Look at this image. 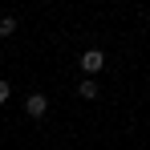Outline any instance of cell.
<instances>
[{
	"label": "cell",
	"instance_id": "3",
	"mask_svg": "<svg viewBox=\"0 0 150 150\" xmlns=\"http://www.w3.org/2000/svg\"><path fill=\"white\" fill-rule=\"evenodd\" d=\"M77 98L93 101V98H98V81H93V77H85V81H77Z\"/></svg>",
	"mask_w": 150,
	"mask_h": 150
},
{
	"label": "cell",
	"instance_id": "2",
	"mask_svg": "<svg viewBox=\"0 0 150 150\" xmlns=\"http://www.w3.org/2000/svg\"><path fill=\"white\" fill-rule=\"evenodd\" d=\"M45 110H49V98L45 93H28L25 98V114L28 118H45Z\"/></svg>",
	"mask_w": 150,
	"mask_h": 150
},
{
	"label": "cell",
	"instance_id": "4",
	"mask_svg": "<svg viewBox=\"0 0 150 150\" xmlns=\"http://www.w3.org/2000/svg\"><path fill=\"white\" fill-rule=\"evenodd\" d=\"M12 33H16V21L4 16V21H0V37H12Z\"/></svg>",
	"mask_w": 150,
	"mask_h": 150
},
{
	"label": "cell",
	"instance_id": "1",
	"mask_svg": "<svg viewBox=\"0 0 150 150\" xmlns=\"http://www.w3.org/2000/svg\"><path fill=\"white\" fill-rule=\"evenodd\" d=\"M81 69H85L89 77H93V73H101V69H105V53H101V49H89V53H81Z\"/></svg>",
	"mask_w": 150,
	"mask_h": 150
},
{
	"label": "cell",
	"instance_id": "5",
	"mask_svg": "<svg viewBox=\"0 0 150 150\" xmlns=\"http://www.w3.org/2000/svg\"><path fill=\"white\" fill-rule=\"evenodd\" d=\"M12 98V85H8V81H4V77H0V105H4V101Z\"/></svg>",
	"mask_w": 150,
	"mask_h": 150
}]
</instances>
